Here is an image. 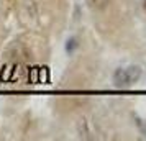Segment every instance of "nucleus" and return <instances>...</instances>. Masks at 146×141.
<instances>
[{
    "mask_svg": "<svg viewBox=\"0 0 146 141\" xmlns=\"http://www.w3.org/2000/svg\"><path fill=\"white\" fill-rule=\"evenodd\" d=\"M139 75H141V71H139V67L136 66H131V67H120L117 69V72L113 75V79L117 82V85L120 87H126V85H130L133 82H136L139 79Z\"/></svg>",
    "mask_w": 146,
    "mask_h": 141,
    "instance_id": "obj_1",
    "label": "nucleus"
},
{
    "mask_svg": "<svg viewBox=\"0 0 146 141\" xmlns=\"http://www.w3.org/2000/svg\"><path fill=\"white\" fill-rule=\"evenodd\" d=\"M143 8H145V12H146V0H145V3H143Z\"/></svg>",
    "mask_w": 146,
    "mask_h": 141,
    "instance_id": "obj_3",
    "label": "nucleus"
},
{
    "mask_svg": "<svg viewBox=\"0 0 146 141\" xmlns=\"http://www.w3.org/2000/svg\"><path fill=\"white\" fill-rule=\"evenodd\" d=\"M76 46H77V43H76V40H74V38L67 41V51H72Z\"/></svg>",
    "mask_w": 146,
    "mask_h": 141,
    "instance_id": "obj_2",
    "label": "nucleus"
}]
</instances>
